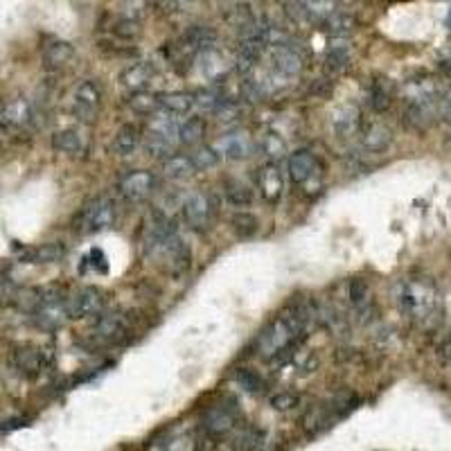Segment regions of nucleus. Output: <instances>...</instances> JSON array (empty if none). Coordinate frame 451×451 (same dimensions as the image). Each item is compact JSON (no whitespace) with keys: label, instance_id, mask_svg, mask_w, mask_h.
<instances>
[{"label":"nucleus","instance_id":"obj_40","mask_svg":"<svg viewBox=\"0 0 451 451\" xmlns=\"http://www.w3.org/2000/svg\"><path fill=\"white\" fill-rule=\"evenodd\" d=\"M368 104H370V109L377 111V113L388 109V106H390V90L386 86V81H373L370 90H368Z\"/></svg>","mask_w":451,"mask_h":451},{"label":"nucleus","instance_id":"obj_15","mask_svg":"<svg viewBox=\"0 0 451 451\" xmlns=\"http://www.w3.org/2000/svg\"><path fill=\"white\" fill-rule=\"evenodd\" d=\"M140 143H143L140 127L134 125V122H127V125H122L116 131V136H113L109 149H111L113 156H118V158H127V156L136 154V149L140 147Z\"/></svg>","mask_w":451,"mask_h":451},{"label":"nucleus","instance_id":"obj_43","mask_svg":"<svg viewBox=\"0 0 451 451\" xmlns=\"http://www.w3.org/2000/svg\"><path fill=\"white\" fill-rule=\"evenodd\" d=\"M215 113H217V118H219V120H224V122L228 120V122H231V120H237V118H240L242 106L237 104V102H233V100H228V97H226V100L221 102V104L217 106V109H215Z\"/></svg>","mask_w":451,"mask_h":451},{"label":"nucleus","instance_id":"obj_39","mask_svg":"<svg viewBox=\"0 0 451 451\" xmlns=\"http://www.w3.org/2000/svg\"><path fill=\"white\" fill-rule=\"evenodd\" d=\"M350 302L352 307H355L359 314H366L368 309H370V291H368V284L364 280H350Z\"/></svg>","mask_w":451,"mask_h":451},{"label":"nucleus","instance_id":"obj_18","mask_svg":"<svg viewBox=\"0 0 451 451\" xmlns=\"http://www.w3.org/2000/svg\"><path fill=\"white\" fill-rule=\"evenodd\" d=\"M75 45L68 43V41L54 39L43 48V65L48 70H61L75 61Z\"/></svg>","mask_w":451,"mask_h":451},{"label":"nucleus","instance_id":"obj_31","mask_svg":"<svg viewBox=\"0 0 451 451\" xmlns=\"http://www.w3.org/2000/svg\"><path fill=\"white\" fill-rule=\"evenodd\" d=\"M162 171H165L167 178H174V180H185L192 174H196L190 156H169V158L162 162Z\"/></svg>","mask_w":451,"mask_h":451},{"label":"nucleus","instance_id":"obj_14","mask_svg":"<svg viewBox=\"0 0 451 451\" xmlns=\"http://www.w3.org/2000/svg\"><path fill=\"white\" fill-rule=\"evenodd\" d=\"M127 332H129L127 318L120 311H113V314L100 316V321L93 327V339L97 343H118L120 339H125Z\"/></svg>","mask_w":451,"mask_h":451},{"label":"nucleus","instance_id":"obj_23","mask_svg":"<svg viewBox=\"0 0 451 451\" xmlns=\"http://www.w3.org/2000/svg\"><path fill=\"white\" fill-rule=\"evenodd\" d=\"M12 364H14V368H16V370H19L21 375L36 377L41 370H43V355H41L39 348L25 346V348L14 350Z\"/></svg>","mask_w":451,"mask_h":451},{"label":"nucleus","instance_id":"obj_24","mask_svg":"<svg viewBox=\"0 0 451 451\" xmlns=\"http://www.w3.org/2000/svg\"><path fill=\"white\" fill-rule=\"evenodd\" d=\"M392 143V131L386 125H370L364 134H361V147L368 151V154H381L386 151Z\"/></svg>","mask_w":451,"mask_h":451},{"label":"nucleus","instance_id":"obj_10","mask_svg":"<svg viewBox=\"0 0 451 451\" xmlns=\"http://www.w3.org/2000/svg\"><path fill=\"white\" fill-rule=\"evenodd\" d=\"M237 420H240V408H237L233 399H224L206 411V415H203V429L210 436H224L237 424Z\"/></svg>","mask_w":451,"mask_h":451},{"label":"nucleus","instance_id":"obj_8","mask_svg":"<svg viewBox=\"0 0 451 451\" xmlns=\"http://www.w3.org/2000/svg\"><path fill=\"white\" fill-rule=\"evenodd\" d=\"M156 187H158V180H156V176L151 174V171H147V169L129 171V174L122 176L120 183H118L120 194L125 196L127 201H131V203L147 201L156 192Z\"/></svg>","mask_w":451,"mask_h":451},{"label":"nucleus","instance_id":"obj_48","mask_svg":"<svg viewBox=\"0 0 451 451\" xmlns=\"http://www.w3.org/2000/svg\"><path fill=\"white\" fill-rule=\"evenodd\" d=\"M440 352H442V359H445V361H447V364L451 366V336H449V339H447L445 343H442V348H440Z\"/></svg>","mask_w":451,"mask_h":451},{"label":"nucleus","instance_id":"obj_5","mask_svg":"<svg viewBox=\"0 0 451 451\" xmlns=\"http://www.w3.org/2000/svg\"><path fill=\"white\" fill-rule=\"evenodd\" d=\"M286 167H289V178L293 185L311 192L321 187V160L309 149H298L289 154V165Z\"/></svg>","mask_w":451,"mask_h":451},{"label":"nucleus","instance_id":"obj_3","mask_svg":"<svg viewBox=\"0 0 451 451\" xmlns=\"http://www.w3.org/2000/svg\"><path fill=\"white\" fill-rule=\"evenodd\" d=\"M113 224H116V203L109 196H95L79 212L77 231L81 235H95L111 228Z\"/></svg>","mask_w":451,"mask_h":451},{"label":"nucleus","instance_id":"obj_2","mask_svg":"<svg viewBox=\"0 0 451 451\" xmlns=\"http://www.w3.org/2000/svg\"><path fill=\"white\" fill-rule=\"evenodd\" d=\"M147 255H151L169 273H183L192 262V253L178 233H171L156 242L151 249H147Z\"/></svg>","mask_w":451,"mask_h":451},{"label":"nucleus","instance_id":"obj_45","mask_svg":"<svg viewBox=\"0 0 451 451\" xmlns=\"http://www.w3.org/2000/svg\"><path fill=\"white\" fill-rule=\"evenodd\" d=\"M113 32H116L120 39H134V36L140 34V23L127 21V19H118V23L113 25Z\"/></svg>","mask_w":451,"mask_h":451},{"label":"nucleus","instance_id":"obj_16","mask_svg":"<svg viewBox=\"0 0 451 451\" xmlns=\"http://www.w3.org/2000/svg\"><path fill=\"white\" fill-rule=\"evenodd\" d=\"M258 183H260V192L264 196V201L269 203H277L282 199V192H284V176L280 167L275 162H269L260 169L258 174Z\"/></svg>","mask_w":451,"mask_h":451},{"label":"nucleus","instance_id":"obj_19","mask_svg":"<svg viewBox=\"0 0 451 451\" xmlns=\"http://www.w3.org/2000/svg\"><path fill=\"white\" fill-rule=\"evenodd\" d=\"M336 422H339V420L334 417V413L330 411V406H327L325 401L309 406L305 411V415H302V429H305L309 436H318V433L327 431Z\"/></svg>","mask_w":451,"mask_h":451},{"label":"nucleus","instance_id":"obj_7","mask_svg":"<svg viewBox=\"0 0 451 451\" xmlns=\"http://www.w3.org/2000/svg\"><path fill=\"white\" fill-rule=\"evenodd\" d=\"M302 70V56L293 45H284V48H273L271 52V81H273V88L284 84L289 79H296Z\"/></svg>","mask_w":451,"mask_h":451},{"label":"nucleus","instance_id":"obj_33","mask_svg":"<svg viewBox=\"0 0 451 451\" xmlns=\"http://www.w3.org/2000/svg\"><path fill=\"white\" fill-rule=\"evenodd\" d=\"M233 233L240 237V240H251V237H255L258 231H260V219L253 215V212H237L233 215Z\"/></svg>","mask_w":451,"mask_h":451},{"label":"nucleus","instance_id":"obj_36","mask_svg":"<svg viewBox=\"0 0 451 451\" xmlns=\"http://www.w3.org/2000/svg\"><path fill=\"white\" fill-rule=\"evenodd\" d=\"M190 160H192V165H194L196 171H206V169H212V167L219 165L221 151L217 149V147L203 145V147H196V149L192 151Z\"/></svg>","mask_w":451,"mask_h":451},{"label":"nucleus","instance_id":"obj_35","mask_svg":"<svg viewBox=\"0 0 451 451\" xmlns=\"http://www.w3.org/2000/svg\"><path fill=\"white\" fill-rule=\"evenodd\" d=\"M325 404L330 406V411L334 413L336 420H343V417H346L350 411H355V408H357L359 397L350 390H341V392H336L334 397L327 399Z\"/></svg>","mask_w":451,"mask_h":451},{"label":"nucleus","instance_id":"obj_46","mask_svg":"<svg viewBox=\"0 0 451 451\" xmlns=\"http://www.w3.org/2000/svg\"><path fill=\"white\" fill-rule=\"evenodd\" d=\"M436 109H438V116L445 118L449 125H451V90H445L436 97Z\"/></svg>","mask_w":451,"mask_h":451},{"label":"nucleus","instance_id":"obj_28","mask_svg":"<svg viewBox=\"0 0 451 451\" xmlns=\"http://www.w3.org/2000/svg\"><path fill=\"white\" fill-rule=\"evenodd\" d=\"M321 28L327 32V34L341 39V36H350L352 32L357 30V21L346 12H334L332 16H327V19L321 23Z\"/></svg>","mask_w":451,"mask_h":451},{"label":"nucleus","instance_id":"obj_12","mask_svg":"<svg viewBox=\"0 0 451 451\" xmlns=\"http://www.w3.org/2000/svg\"><path fill=\"white\" fill-rule=\"evenodd\" d=\"M194 433L185 431V429H165L156 436L154 442H149L147 451H196Z\"/></svg>","mask_w":451,"mask_h":451},{"label":"nucleus","instance_id":"obj_26","mask_svg":"<svg viewBox=\"0 0 451 451\" xmlns=\"http://www.w3.org/2000/svg\"><path fill=\"white\" fill-rule=\"evenodd\" d=\"M264 445V431L258 426H244L235 433V438L231 442L233 451H260Z\"/></svg>","mask_w":451,"mask_h":451},{"label":"nucleus","instance_id":"obj_9","mask_svg":"<svg viewBox=\"0 0 451 451\" xmlns=\"http://www.w3.org/2000/svg\"><path fill=\"white\" fill-rule=\"evenodd\" d=\"M104 309V291L97 286H81L70 298H65V314L68 318L95 316Z\"/></svg>","mask_w":451,"mask_h":451},{"label":"nucleus","instance_id":"obj_4","mask_svg":"<svg viewBox=\"0 0 451 451\" xmlns=\"http://www.w3.org/2000/svg\"><path fill=\"white\" fill-rule=\"evenodd\" d=\"M217 217V201L215 194L208 190H196L183 203V219L185 224L196 233L208 231Z\"/></svg>","mask_w":451,"mask_h":451},{"label":"nucleus","instance_id":"obj_6","mask_svg":"<svg viewBox=\"0 0 451 451\" xmlns=\"http://www.w3.org/2000/svg\"><path fill=\"white\" fill-rule=\"evenodd\" d=\"M102 109V90L93 79L79 81L72 90V116L84 125H93Z\"/></svg>","mask_w":451,"mask_h":451},{"label":"nucleus","instance_id":"obj_44","mask_svg":"<svg viewBox=\"0 0 451 451\" xmlns=\"http://www.w3.org/2000/svg\"><path fill=\"white\" fill-rule=\"evenodd\" d=\"M300 404L298 395H293V392H280V395H273L271 397V406L275 408V411H291V408H296Z\"/></svg>","mask_w":451,"mask_h":451},{"label":"nucleus","instance_id":"obj_11","mask_svg":"<svg viewBox=\"0 0 451 451\" xmlns=\"http://www.w3.org/2000/svg\"><path fill=\"white\" fill-rule=\"evenodd\" d=\"M438 118L436 109V97L426 95V97H413L406 106L404 122L406 127H411L413 131H426Z\"/></svg>","mask_w":451,"mask_h":451},{"label":"nucleus","instance_id":"obj_49","mask_svg":"<svg viewBox=\"0 0 451 451\" xmlns=\"http://www.w3.org/2000/svg\"><path fill=\"white\" fill-rule=\"evenodd\" d=\"M449 25H451V14H449Z\"/></svg>","mask_w":451,"mask_h":451},{"label":"nucleus","instance_id":"obj_47","mask_svg":"<svg viewBox=\"0 0 451 451\" xmlns=\"http://www.w3.org/2000/svg\"><path fill=\"white\" fill-rule=\"evenodd\" d=\"M90 258H95L93 264H95L97 271H106V269H109V266H106V258H104V253H102L100 249H93V251H90Z\"/></svg>","mask_w":451,"mask_h":451},{"label":"nucleus","instance_id":"obj_38","mask_svg":"<svg viewBox=\"0 0 451 451\" xmlns=\"http://www.w3.org/2000/svg\"><path fill=\"white\" fill-rule=\"evenodd\" d=\"M174 140H167L162 136H156L147 131L145 134V151L151 156V158H165V156H171L174 151Z\"/></svg>","mask_w":451,"mask_h":451},{"label":"nucleus","instance_id":"obj_25","mask_svg":"<svg viewBox=\"0 0 451 451\" xmlns=\"http://www.w3.org/2000/svg\"><path fill=\"white\" fill-rule=\"evenodd\" d=\"M156 100H158V106H162L169 116H185V113H190V109L194 106V95L185 93V90L160 93V95H156Z\"/></svg>","mask_w":451,"mask_h":451},{"label":"nucleus","instance_id":"obj_30","mask_svg":"<svg viewBox=\"0 0 451 451\" xmlns=\"http://www.w3.org/2000/svg\"><path fill=\"white\" fill-rule=\"evenodd\" d=\"M224 192H226L228 203L235 208H246L253 203V190L240 178H228L224 185Z\"/></svg>","mask_w":451,"mask_h":451},{"label":"nucleus","instance_id":"obj_37","mask_svg":"<svg viewBox=\"0 0 451 451\" xmlns=\"http://www.w3.org/2000/svg\"><path fill=\"white\" fill-rule=\"evenodd\" d=\"M203 136H206V122L201 118H190L178 127V140L187 147L199 145L203 140Z\"/></svg>","mask_w":451,"mask_h":451},{"label":"nucleus","instance_id":"obj_32","mask_svg":"<svg viewBox=\"0 0 451 451\" xmlns=\"http://www.w3.org/2000/svg\"><path fill=\"white\" fill-rule=\"evenodd\" d=\"M52 149L59 154H77L84 149V140L75 129H63L52 136Z\"/></svg>","mask_w":451,"mask_h":451},{"label":"nucleus","instance_id":"obj_17","mask_svg":"<svg viewBox=\"0 0 451 451\" xmlns=\"http://www.w3.org/2000/svg\"><path fill=\"white\" fill-rule=\"evenodd\" d=\"M156 75V68L149 61H138L134 65H129L120 72V81L127 90H134V93H143V90L151 84V79Z\"/></svg>","mask_w":451,"mask_h":451},{"label":"nucleus","instance_id":"obj_34","mask_svg":"<svg viewBox=\"0 0 451 451\" xmlns=\"http://www.w3.org/2000/svg\"><path fill=\"white\" fill-rule=\"evenodd\" d=\"M260 149L271 162H277L286 156V143L282 140V136L273 134V131H266V134H262L260 138Z\"/></svg>","mask_w":451,"mask_h":451},{"label":"nucleus","instance_id":"obj_41","mask_svg":"<svg viewBox=\"0 0 451 451\" xmlns=\"http://www.w3.org/2000/svg\"><path fill=\"white\" fill-rule=\"evenodd\" d=\"M131 109H134L138 116H151V113L158 109V100H156V95L136 93L131 97Z\"/></svg>","mask_w":451,"mask_h":451},{"label":"nucleus","instance_id":"obj_27","mask_svg":"<svg viewBox=\"0 0 451 451\" xmlns=\"http://www.w3.org/2000/svg\"><path fill=\"white\" fill-rule=\"evenodd\" d=\"M352 63V50L346 43H334L330 45V50L325 54V68L332 75H341L343 70H348Z\"/></svg>","mask_w":451,"mask_h":451},{"label":"nucleus","instance_id":"obj_42","mask_svg":"<svg viewBox=\"0 0 451 451\" xmlns=\"http://www.w3.org/2000/svg\"><path fill=\"white\" fill-rule=\"evenodd\" d=\"M235 379L240 381V386H244V390L249 392H258L262 388V379L258 373H253L251 368H240L235 375Z\"/></svg>","mask_w":451,"mask_h":451},{"label":"nucleus","instance_id":"obj_21","mask_svg":"<svg viewBox=\"0 0 451 451\" xmlns=\"http://www.w3.org/2000/svg\"><path fill=\"white\" fill-rule=\"evenodd\" d=\"M180 43H183L187 50H192V52L212 50V45L217 43V30L210 28V25H190L185 30Z\"/></svg>","mask_w":451,"mask_h":451},{"label":"nucleus","instance_id":"obj_29","mask_svg":"<svg viewBox=\"0 0 451 451\" xmlns=\"http://www.w3.org/2000/svg\"><path fill=\"white\" fill-rule=\"evenodd\" d=\"M65 249L59 242H50V244H41L36 249L28 251L23 260L32 262V264H52V262H59L63 258Z\"/></svg>","mask_w":451,"mask_h":451},{"label":"nucleus","instance_id":"obj_22","mask_svg":"<svg viewBox=\"0 0 451 451\" xmlns=\"http://www.w3.org/2000/svg\"><path fill=\"white\" fill-rule=\"evenodd\" d=\"M0 118H3L7 127H25L34 120V109H32L30 100L19 97V100H12L0 109Z\"/></svg>","mask_w":451,"mask_h":451},{"label":"nucleus","instance_id":"obj_13","mask_svg":"<svg viewBox=\"0 0 451 451\" xmlns=\"http://www.w3.org/2000/svg\"><path fill=\"white\" fill-rule=\"evenodd\" d=\"M361 129V111L357 104H341L339 109L334 111L332 116V131L336 138L341 140H348V138H355Z\"/></svg>","mask_w":451,"mask_h":451},{"label":"nucleus","instance_id":"obj_20","mask_svg":"<svg viewBox=\"0 0 451 451\" xmlns=\"http://www.w3.org/2000/svg\"><path fill=\"white\" fill-rule=\"evenodd\" d=\"M219 147H221V154H224L228 160H244L253 154V149H255V143L251 140L249 134L237 131V134H228L221 138Z\"/></svg>","mask_w":451,"mask_h":451},{"label":"nucleus","instance_id":"obj_1","mask_svg":"<svg viewBox=\"0 0 451 451\" xmlns=\"http://www.w3.org/2000/svg\"><path fill=\"white\" fill-rule=\"evenodd\" d=\"M395 302L401 314L422 330H436L445 316V302L438 284L424 275L399 280L395 286Z\"/></svg>","mask_w":451,"mask_h":451}]
</instances>
